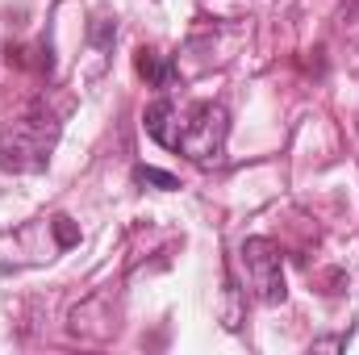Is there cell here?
<instances>
[{"instance_id":"obj_1","label":"cell","mask_w":359,"mask_h":355,"mask_svg":"<svg viewBox=\"0 0 359 355\" xmlns=\"http://www.w3.org/2000/svg\"><path fill=\"white\" fill-rule=\"evenodd\" d=\"M59 142V121L42 109L0 126V168L4 172H17V176H29V172H42L50 151Z\"/></svg>"},{"instance_id":"obj_2","label":"cell","mask_w":359,"mask_h":355,"mask_svg":"<svg viewBox=\"0 0 359 355\" xmlns=\"http://www.w3.org/2000/svg\"><path fill=\"white\" fill-rule=\"evenodd\" d=\"M226 138H230V113L217 100H196L192 109H184L176 151L196 168H213L226 155Z\"/></svg>"},{"instance_id":"obj_3","label":"cell","mask_w":359,"mask_h":355,"mask_svg":"<svg viewBox=\"0 0 359 355\" xmlns=\"http://www.w3.org/2000/svg\"><path fill=\"white\" fill-rule=\"evenodd\" d=\"M238 260L247 272V288L255 293V301L264 305H280L288 297V284H284V264H280V251L271 239H247L238 247Z\"/></svg>"},{"instance_id":"obj_4","label":"cell","mask_w":359,"mask_h":355,"mask_svg":"<svg viewBox=\"0 0 359 355\" xmlns=\"http://www.w3.org/2000/svg\"><path fill=\"white\" fill-rule=\"evenodd\" d=\"M180 126H184V113L176 109V100H172V96H159V100L142 113V130H147L159 147H168V151H176Z\"/></svg>"},{"instance_id":"obj_5","label":"cell","mask_w":359,"mask_h":355,"mask_svg":"<svg viewBox=\"0 0 359 355\" xmlns=\"http://www.w3.org/2000/svg\"><path fill=\"white\" fill-rule=\"evenodd\" d=\"M138 76L151 84V88H159V92H168L172 84H176V67H172V59H163L159 51H138Z\"/></svg>"},{"instance_id":"obj_6","label":"cell","mask_w":359,"mask_h":355,"mask_svg":"<svg viewBox=\"0 0 359 355\" xmlns=\"http://www.w3.org/2000/svg\"><path fill=\"white\" fill-rule=\"evenodd\" d=\"M138 184H155V188H180V180L172 172H159V168H134Z\"/></svg>"},{"instance_id":"obj_7","label":"cell","mask_w":359,"mask_h":355,"mask_svg":"<svg viewBox=\"0 0 359 355\" xmlns=\"http://www.w3.org/2000/svg\"><path fill=\"white\" fill-rule=\"evenodd\" d=\"M55 234H59L63 247H72V243H76V226H72V217H55Z\"/></svg>"},{"instance_id":"obj_8","label":"cell","mask_w":359,"mask_h":355,"mask_svg":"<svg viewBox=\"0 0 359 355\" xmlns=\"http://www.w3.org/2000/svg\"><path fill=\"white\" fill-rule=\"evenodd\" d=\"M351 8H359V0H351Z\"/></svg>"}]
</instances>
